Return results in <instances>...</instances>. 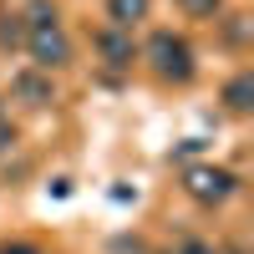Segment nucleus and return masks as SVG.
Wrapping results in <instances>:
<instances>
[{
	"label": "nucleus",
	"mask_w": 254,
	"mask_h": 254,
	"mask_svg": "<svg viewBox=\"0 0 254 254\" xmlns=\"http://www.w3.org/2000/svg\"><path fill=\"white\" fill-rule=\"evenodd\" d=\"M10 142H15V127H10V117H0V153H5Z\"/></svg>",
	"instance_id": "9b49d317"
},
{
	"label": "nucleus",
	"mask_w": 254,
	"mask_h": 254,
	"mask_svg": "<svg viewBox=\"0 0 254 254\" xmlns=\"http://www.w3.org/2000/svg\"><path fill=\"white\" fill-rule=\"evenodd\" d=\"M142 56H147V66H153L163 81H193V71H198V61H193V46L178 36V31H153L147 36V46H142Z\"/></svg>",
	"instance_id": "f03ea898"
},
{
	"label": "nucleus",
	"mask_w": 254,
	"mask_h": 254,
	"mask_svg": "<svg viewBox=\"0 0 254 254\" xmlns=\"http://www.w3.org/2000/svg\"><path fill=\"white\" fill-rule=\"evenodd\" d=\"M147 10H153V0H107L112 31H132L137 20H147Z\"/></svg>",
	"instance_id": "423d86ee"
},
{
	"label": "nucleus",
	"mask_w": 254,
	"mask_h": 254,
	"mask_svg": "<svg viewBox=\"0 0 254 254\" xmlns=\"http://www.w3.org/2000/svg\"><path fill=\"white\" fill-rule=\"evenodd\" d=\"M10 92L20 97V102H31V107H46V102H56V87H51V76L46 71H20L15 81H10Z\"/></svg>",
	"instance_id": "39448f33"
},
{
	"label": "nucleus",
	"mask_w": 254,
	"mask_h": 254,
	"mask_svg": "<svg viewBox=\"0 0 254 254\" xmlns=\"http://www.w3.org/2000/svg\"><path fill=\"white\" fill-rule=\"evenodd\" d=\"M178 254H219V249L203 244V239H188V244H178Z\"/></svg>",
	"instance_id": "9d476101"
},
{
	"label": "nucleus",
	"mask_w": 254,
	"mask_h": 254,
	"mask_svg": "<svg viewBox=\"0 0 254 254\" xmlns=\"http://www.w3.org/2000/svg\"><path fill=\"white\" fill-rule=\"evenodd\" d=\"M0 254H41L36 244H0Z\"/></svg>",
	"instance_id": "f8f14e48"
},
{
	"label": "nucleus",
	"mask_w": 254,
	"mask_h": 254,
	"mask_svg": "<svg viewBox=\"0 0 254 254\" xmlns=\"http://www.w3.org/2000/svg\"><path fill=\"white\" fill-rule=\"evenodd\" d=\"M20 41H26L20 15H0V46H20Z\"/></svg>",
	"instance_id": "1a4fd4ad"
},
{
	"label": "nucleus",
	"mask_w": 254,
	"mask_h": 254,
	"mask_svg": "<svg viewBox=\"0 0 254 254\" xmlns=\"http://www.w3.org/2000/svg\"><path fill=\"white\" fill-rule=\"evenodd\" d=\"M178 10L193 15V20H214V15L224 10V0H178Z\"/></svg>",
	"instance_id": "6e6552de"
},
{
	"label": "nucleus",
	"mask_w": 254,
	"mask_h": 254,
	"mask_svg": "<svg viewBox=\"0 0 254 254\" xmlns=\"http://www.w3.org/2000/svg\"><path fill=\"white\" fill-rule=\"evenodd\" d=\"M97 51H102V61L107 66H132V56H137V46H132V31H97Z\"/></svg>",
	"instance_id": "20e7f679"
},
{
	"label": "nucleus",
	"mask_w": 254,
	"mask_h": 254,
	"mask_svg": "<svg viewBox=\"0 0 254 254\" xmlns=\"http://www.w3.org/2000/svg\"><path fill=\"white\" fill-rule=\"evenodd\" d=\"M0 117H5V107H0Z\"/></svg>",
	"instance_id": "4468645a"
},
{
	"label": "nucleus",
	"mask_w": 254,
	"mask_h": 254,
	"mask_svg": "<svg viewBox=\"0 0 254 254\" xmlns=\"http://www.w3.org/2000/svg\"><path fill=\"white\" fill-rule=\"evenodd\" d=\"M183 188H188V198H198V203H224V198H234L239 178L229 173V168L193 163V168H183Z\"/></svg>",
	"instance_id": "7ed1b4c3"
},
{
	"label": "nucleus",
	"mask_w": 254,
	"mask_h": 254,
	"mask_svg": "<svg viewBox=\"0 0 254 254\" xmlns=\"http://www.w3.org/2000/svg\"><path fill=\"white\" fill-rule=\"evenodd\" d=\"M224 107H229V112H249V107H254V71H239V76L224 87Z\"/></svg>",
	"instance_id": "0eeeda50"
},
{
	"label": "nucleus",
	"mask_w": 254,
	"mask_h": 254,
	"mask_svg": "<svg viewBox=\"0 0 254 254\" xmlns=\"http://www.w3.org/2000/svg\"><path fill=\"white\" fill-rule=\"evenodd\" d=\"M224 254H244V249H224Z\"/></svg>",
	"instance_id": "ddd939ff"
},
{
	"label": "nucleus",
	"mask_w": 254,
	"mask_h": 254,
	"mask_svg": "<svg viewBox=\"0 0 254 254\" xmlns=\"http://www.w3.org/2000/svg\"><path fill=\"white\" fill-rule=\"evenodd\" d=\"M20 20H26V41H20V46L31 51L36 71L51 76L56 66H66V61H71V41H66V31H61L51 0H31V10L20 15Z\"/></svg>",
	"instance_id": "f257e3e1"
}]
</instances>
